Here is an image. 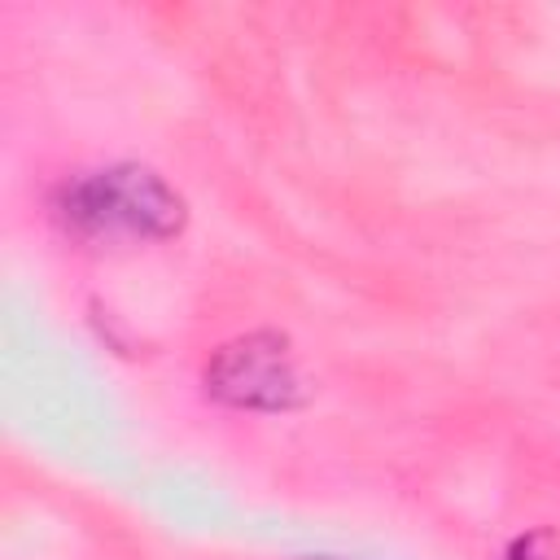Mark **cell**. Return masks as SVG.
Wrapping results in <instances>:
<instances>
[{"label":"cell","mask_w":560,"mask_h":560,"mask_svg":"<svg viewBox=\"0 0 560 560\" xmlns=\"http://www.w3.org/2000/svg\"><path fill=\"white\" fill-rule=\"evenodd\" d=\"M206 394L236 411H293L306 402V381L284 332H245L219 346L201 372Z\"/></svg>","instance_id":"7a4b0ae2"},{"label":"cell","mask_w":560,"mask_h":560,"mask_svg":"<svg viewBox=\"0 0 560 560\" xmlns=\"http://www.w3.org/2000/svg\"><path fill=\"white\" fill-rule=\"evenodd\" d=\"M57 214L66 228L83 236H140V241H166L188 219L184 197L158 171L136 162L88 171L61 184Z\"/></svg>","instance_id":"6da1fadb"}]
</instances>
